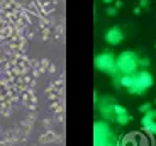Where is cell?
Listing matches in <instances>:
<instances>
[{"mask_svg":"<svg viewBox=\"0 0 156 146\" xmlns=\"http://www.w3.org/2000/svg\"><path fill=\"white\" fill-rule=\"evenodd\" d=\"M104 2H105V4H110V2H114V0H104Z\"/></svg>","mask_w":156,"mask_h":146,"instance_id":"obj_17","label":"cell"},{"mask_svg":"<svg viewBox=\"0 0 156 146\" xmlns=\"http://www.w3.org/2000/svg\"><path fill=\"white\" fill-rule=\"evenodd\" d=\"M107 14H109V16H115V14H117V9H115V7H109V9H107Z\"/></svg>","mask_w":156,"mask_h":146,"instance_id":"obj_14","label":"cell"},{"mask_svg":"<svg viewBox=\"0 0 156 146\" xmlns=\"http://www.w3.org/2000/svg\"><path fill=\"white\" fill-rule=\"evenodd\" d=\"M94 143L95 146H107L109 144V138H110V129L105 123H97L94 126Z\"/></svg>","mask_w":156,"mask_h":146,"instance_id":"obj_4","label":"cell"},{"mask_svg":"<svg viewBox=\"0 0 156 146\" xmlns=\"http://www.w3.org/2000/svg\"><path fill=\"white\" fill-rule=\"evenodd\" d=\"M139 66V58L133 51H122L115 58V68L121 71L122 75H131Z\"/></svg>","mask_w":156,"mask_h":146,"instance_id":"obj_1","label":"cell"},{"mask_svg":"<svg viewBox=\"0 0 156 146\" xmlns=\"http://www.w3.org/2000/svg\"><path fill=\"white\" fill-rule=\"evenodd\" d=\"M95 66L100 71H105V73H115V58H114L110 53H100V55L95 58Z\"/></svg>","mask_w":156,"mask_h":146,"instance_id":"obj_3","label":"cell"},{"mask_svg":"<svg viewBox=\"0 0 156 146\" xmlns=\"http://www.w3.org/2000/svg\"><path fill=\"white\" fill-rule=\"evenodd\" d=\"M143 129H144L146 133H149V134H156V121H153L151 124H148V126H144Z\"/></svg>","mask_w":156,"mask_h":146,"instance_id":"obj_9","label":"cell"},{"mask_svg":"<svg viewBox=\"0 0 156 146\" xmlns=\"http://www.w3.org/2000/svg\"><path fill=\"white\" fill-rule=\"evenodd\" d=\"M149 63H151V61H149L148 58H143V59H139V66H149Z\"/></svg>","mask_w":156,"mask_h":146,"instance_id":"obj_12","label":"cell"},{"mask_svg":"<svg viewBox=\"0 0 156 146\" xmlns=\"http://www.w3.org/2000/svg\"><path fill=\"white\" fill-rule=\"evenodd\" d=\"M114 112H115V116L117 114H126V107H122V105H114Z\"/></svg>","mask_w":156,"mask_h":146,"instance_id":"obj_10","label":"cell"},{"mask_svg":"<svg viewBox=\"0 0 156 146\" xmlns=\"http://www.w3.org/2000/svg\"><path fill=\"white\" fill-rule=\"evenodd\" d=\"M139 111L143 112V114H144V112H148V111H151V104L149 102H146V104H143V105L139 107Z\"/></svg>","mask_w":156,"mask_h":146,"instance_id":"obj_11","label":"cell"},{"mask_svg":"<svg viewBox=\"0 0 156 146\" xmlns=\"http://www.w3.org/2000/svg\"><path fill=\"white\" fill-rule=\"evenodd\" d=\"M154 104H156V102H154Z\"/></svg>","mask_w":156,"mask_h":146,"instance_id":"obj_18","label":"cell"},{"mask_svg":"<svg viewBox=\"0 0 156 146\" xmlns=\"http://www.w3.org/2000/svg\"><path fill=\"white\" fill-rule=\"evenodd\" d=\"M122 39H124V32H122L119 27H110L109 31L105 32V41L109 44H112V46L119 44Z\"/></svg>","mask_w":156,"mask_h":146,"instance_id":"obj_5","label":"cell"},{"mask_svg":"<svg viewBox=\"0 0 156 146\" xmlns=\"http://www.w3.org/2000/svg\"><path fill=\"white\" fill-rule=\"evenodd\" d=\"M153 83H154V80H153L151 73H148V71H139V73H134V83L127 90H129V94H133V95H143L144 90L153 87Z\"/></svg>","mask_w":156,"mask_h":146,"instance_id":"obj_2","label":"cell"},{"mask_svg":"<svg viewBox=\"0 0 156 146\" xmlns=\"http://www.w3.org/2000/svg\"><path fill=\"white\" fill-rule=\"evenodd\" d=\"M122 7V0H117L115 2V9H121Z\"/></svg>","mask_w":156,"mask_h":146,"instance_id":"obj_15","label":"cell"},{"mask_svg":"<svg viewBox=\"0 0 156 146\" xmlns=\"http://www.w3.org/2000/svg\"><path fill=\"white\" fill-rule=\"evenodd\" d=\"M134 14H136V16H139V14H141V7H136V9H134Z\"/></svg>","mask_w":156,"mask_h":146,"instance_id":"obj_16","label":"cell"},{"mask_svg":"<svg viewBox=\"0 0 156 146\" xmlns=\"http://www.w3.org/2000/svg\"><path fill=\"white\" fill-rule=\"evenodd\" d=\"M133 83H134V73H131V75H122V78H121V85H122V87L129 88Z\"/></svg>","mask_w":156,"mask_h":146,"instance_id":"obj_7","label":"cell"},{"mask_svg":"<svg viewBox=\"0 0 156 146\" xmlns=\"http://www.w3.org/2000/svg\"><path fill=\"white\" fill-rule=\"evenodd\" d=\"M139 7H141V9L149 7V0H141V2H139Z\"/></svg>","mask_w":156,"mask_h":146,"instance_id":"obj_13","label":"cell"},{"mask_svg":"<svg viewBox=\"0 0 156 146\" xmlns=\"http://www.w3.org/2000/svg\"><path fill=\"white\" fill-rule=\"evenodd\" d=\"M115 121H117V124H121V126H126V124L131 121V116L126 112V114H117L115 116Z\"/></svg>","mask_w":156,"mask_h":146,"instance_id":"obj_8","label":"cell"},{"mask_svg":"<svg viewBox=\"0 0 156 146\" xmlns=\"http://www.w3.org/2000/svg\"><path fill=\"white\" fill-rule=\"evenodd\" d=\"M153 121H156V111L154 109L144 112V116H143V119H141V124H143V127H144V126H148V124H151Z\"/></svg>","mask_w":156,"mask_h":146,"instance_id":"obj_6","label":"cell"}]
</instances>
